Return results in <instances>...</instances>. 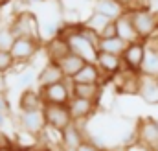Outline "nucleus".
<instances>
[{
	"label": "nucleus",
	"instance_id": "obj_6",
	"mask_svg": "<svg viewBox=\"0 0 158 151\" xmlns=\"http://www.w3.org/2000/svg\"><path fill=\"white\" fill-rule=\"evenodd\" d=\"M17 123H19L22 133H26L30 136H37V138L40 136L42 129L46 127V120H44L42 109H37V111H20L19 116H17Z\"/></svg>",
	"mask_w": 158,
	"mask_h": 151
},
{
	"label": "nucleus",
	"instance_id": "obj_25",
	"mask_svg": "<svg viewBox=\"0 0 158 151\" xmlns=\"http://www.w3.org/2000/svg\"><path fill=\"white\" fill-rule=\"evenodd\" d=\"M37 74H39V72H37L35 68H31V67L20 70V72L17 74V85H19L20 88H30L33 83H37Z\"/></svg>",
	"mask_w": 158,
	"mask_h": 151
},
{
	"label": "nucleus",
	"instance_id": "obj_28",
	"mask_svg": "<svg viewBox=\"0 0 158 151\" xmlns=\"http://www.w3.org/2000/svg\"><path fill=\"white\" fill-rule=\"evenodd\" d=\"M77 30L81 32V35H83V37H86V39H88V41H90V42H92L94 46H99V41H101V35H99L98 32H94L92 28H88V26H85L83 22H79V24H77Z\"/></svg>",
	"mask_w": 158,
	"mask_h": 151
},
{
	"label": "nucleus",
	"instance_id": "obj_23",
	"mask_svg": "<svg viewBox=\"0 0 158 151\" xmlns=\"http://www.w3.org/2000/svg\"><path fill=\"white\" fill-rule=\"evenodd\" d=\"M129 42H125L123 39H119L118 35L116 37H109V39H101L99 41V46L98 50L99 52H109V54H116V55H121L123 50L127 48Z\"/></svg>",
	"mask_w": 158,
	"mask_h": 151
},
{
	"label": "nucleus",
	"instance_id": "obj_34",
	"mask_svg": "<svg viewBox=\"0 0 158 151\" xmlns=\"http://www.w3.org/2000/svg\"><path fill=\"white\" fill-rule=\"evenodd\" d=\"M0 151H24V148H19L17 144H11V142H9V144L2 146V148H0Z\"/></svg>",
	"mask_w": 158,
	"mask_h": 151
},
{
	"label": "nucleus",
	"instance_id": "obj_12",
	"mask_svg": "<svg viewBox=\"0 0 158 151\" xmlns=\"http://www.w3.org/2000/svg\"><path fill=\"white\" fill-rule=\"evenodd\" d=\"M138 96L147 105H158V77L140 74V79H138Z\"/></svg>",
	"mask_w": 158,
	"mask_h": 151
},
{
	"label": "nucleus",
	"instance_id": "obj_31",
	"mask_svg": "<svg viewBox=\"0 0 158 151\" xmlns=\"http://www.w3.org/2000/svg\"><path fill=\"white\" fill-rule=\"evenodd\" d=\"M77 151H103V149H101L99 146H96L92 140H88V138H86V140H85V142L77 148Z\"/></svg>",
	"mask_w": 158,
	"mask_h": 151
},
{
	"label": "nucleus",
	"instance_id": "obj_18",
	"mask_svg": "<svg viewBox=\"0 0 158 151\" xmlns=\"http://www.w3.org/2000/svg\"><path fill=\"white\" fill-rule=\"evenodd\" d=\"M125 6L118 0H92V11H98L110 20H116L121 13H125Z\"/></svg>",
	"mask_w": 158,
	"mask_h": 151
},
{
	"label": "nucleus",
	"instance_id": "obj_8",
	"mask_svg": "<svg viewBox=\"0 0 158 151\" xmlns=\"http://www.w3.org/2000/svg\"><path fill=\"white\" fill-rule=\"evenodd\" d=\"M42 113H44V120L46 125H52L59 131H63L64 127H68L74 120L68 105H57V103H44L42 105Z\"/></svg>",
	"mask_w": 158,
	"mask_h": 151
},
{
	"label": "nucleus",
	"instance_id": "obj_3",
	"mask_svg": "<svg viewBox=\"0 0 158 151\" xmlns=\"http://www.w3.org/2000/svg\"><path fill=\"white\" fill-rule=\"evenodd\" d=\"M9 26H11V30H13V33L17 37H31V39L42 41V37H40L39 17L33 11H30V9L17 11L9 19Z\"/></svg>",
	"mask_w": 158,
	"mask_h": 151
},
{
	"label": "nucleus",
	"instance_id": "obj_36",
	"mask_svg": "<svg viewBox=\"0 0 158 151\" xmlns=\"http://www.w3.org/2000/svg\"><path fill=\"white\" fill-rule=\"evenodd\" d=\"M6 122H7V116L4 113H0V129H4V125H6Z\"/></svg>",
	"mask_w": 158,
	"mask_h": 151
},
{
	"label": "nucleus",
	"instance_id": "obj_33",
	"mask_svg": "<svg viewBox=\"0 0 158 151\" xmlns=\"http://www.w3.org/2000/svg\"><path fill=\"white\" fill-rule=\"evenodd\" d=\"M118 2H121L127 9H131V7H138V6H145L142 0H118Z\"/></svg>",
	"mask_w": 158,
	"mask_h": 151
},
{
	"label": "nucleus",
	"instance_id": "obj_9",
	"mask_svg": "<svg viewBox=\"0 0 158 151\" xmlns=\"http://www.w3.org/2000/svg\"><path fill=\"white\" fill-rule=\"evenodd\" d=\"M145 57V41H134L129 42L127 48L121 54V61H123V68L131 70V72H142V63Z\"/></svg>",
	"mask_w": 158,
	"mask_h": 151
},
{
	"label": "nucleus",
	"instance_id": "obj_1",
	"mask_svg": "<svg viewBox=\"0 0 158 151\" xmlns=\"http://www.w3.org/2000/svg\"><path fill=\"white\" fill-rule=\"evenodd\" d=\"M59 35L64 37L72 54L83 57L86 63H96L98 61V54H99L98 46H94L88 39L81 35V32L77 30V24H64V26H61Z\"/></svg>",
	"mask_w": 158,
	"mask_h": 151
},
{
	"label": "nucleus",
	"instance_id": "obj_42",
	"mask_svg": "<svg viewBox=\"0 0 158 151\" xmlns=\"http://www.w3.org/2000/svg\"><path fill=\"white\" fill-rule=\"evenodd\" d=\"M2 9H4V6H0V24H2Z\"/></svg>",
	"mask_w": 158,
	"mask_h": 151
},
{
	"label": "nucleus",
	"instance_id": "obj_40",
	"mask_svg": "<svg viewBox=\"0 0 158 151\" xmlns=\"http://www.w3.org/2000/svg\"><path fill=\"white\" fill-rule=\"evenodd\" d=\"M11 0H0V6H6V4H9Z\"/></svg>",
	"mask_w": 158,
	"mask_h": 151
},
{
	"label": "nucleus",
	"instance_id": "obj_4",
	"mask_svg": "<svg viewBox=\"0 0 158 151\" xmlns=\"http://www.w3.org/2000/svg\"><path fill=\"white\" fill-rule=\"evenodd\" d=\"M42 103H57V105H68L72 100V79H63L59 83L48 85L39 88Z\"/></svg>",
	"mask_w": 158,
	"mask_h": 151
},
{
	"label": "nucleus",
	"instance_id": "obj_13",
	"mask_svg": "<svg viewBox=\"0 0 158 151\" xmlns=\"http://www.w3.org/2000/svg\"><path fill=\"white\" fill-rule=\"evenodd\" d=\"M42 48H44V54H46L48 61H53V63H59L64 55H68V54H70L68 42L64 41V37H63V35H59V33H57L55 37L44 41Z\"/></svg>",
	"mask_w": 158,
	"mask_h": 151
},
{
	"label": "nucleus",
	"instance_id": "obj_38",
	"mask_svg": "<svg viewBox=\"0 0 158 151\" xmlns=\"http://www.w3.org/2000/svg\"><path fill=\"white\" fill-rule=\"evenodd\" d=\"M22 2H26L28 6H31V4H42V2H46V0H22Z\"/></svg>",
	"mask_w": 158,
	"mask_h": 151
},
{
	"label": "nucleus",
	"instance_id": "obj_22",
	"mask_svg": "<svg viewBox=\"0 0 158 151\" xmlns=\"http://www.w3.org/2000/svg\"><path fill=\"white\" fill-rule=\"evenodd\" d=\"M86 61L83 59V57H79V55H76V54H68V55H64L57 65L61 67V70H63V74H64V77H68V79H72L74 76L77 74L79 70L83 68V65H85Z\"/></svg>",
	"mask_w": 158,
	"mask_h": 151
},
{
	"label": "nucleus",
	"instance_id": "obj_24",
	"mask_svg": "<svg viewBox=\"0 0 158 151\" xmlns=\"http://www.w3.org/2000/svg\"><path fill=\"white\" fill-rule=\"evenodd\" d=\"M109 22H112L109 17H105V15H101V13H98V11H92L85 20H83V24L85 26H88V28H92L94 32H98L99 35H101V32L107 28V24Z\"/></svg>",
	"mask_w": 158,
	"mask_h": 151
},
{
	"label": "nucleus",
	"instance_id": "obj_39",
	"mask_svg": "<svg viewBox=\"0 0 158 151\" xmlns=\"http://www.w3.org/2000/svg\"><path fill=\"white\" fill-rule=\"evenodd\" d=\"M59 151H77V149H72V148H61Z\"/></svg>",
	"mask_w": 158,
	"mask_h": 151
},
{
	"label": "nucleus",
	"instance_id": "obj_21",
	"mask_svg": "<svg viewBox=\"0 0 158 151\" xmlns=\"http://www.w3.org/2000/svg\"><path fill=\"white\" fill-rule=\"evenodd\" d=\"M72 81H76V83H101L103 76H101V70L96 63H85L83 68L72 77Z\"/></svg>",
	"mask_w": 158,
	"mask_h": 151
},
{
	"label": "nucleus",
	"instance_id": "obj_11",
	"mask_svg": "<svg viewBox=\"0 0 158 151\" xmlns=\"http://www.w3.org/2000/svg\"><path fill=\"white\" fill-rule=\"evenodd\" d=\"M98 107H99L98 101L86 100V98H77V96H72V100L68 103L72 120L74 122H79V123H86V120H90L96 114Z\"/></svg>",
	"mask_w": 158,
	"mask_h": 151
},
{
	"label": "nucleus",
	"instance_id": "obj_14",
	"mask_svg": "<svg viewBox=\"0 0 158 151\" xmlns=\"http://www.w3.org/2000/svg\"><path fill=\"white\" fill-rule=\"evenodd\" d=\"M140 74L158 77V42L155 37L145 41V57H143L142 72Z\"/></svg>",
	"mask_w": 158,
	"mask_h": 151
},
{
	"label": "nucleus",
	"instance_id": "obj_5",
	"mask_svg": "<svg viewBox=\"0 0 158 151\" xmlns=\"http://www.w3.org/2000/svg\"><path fill=\"white\" fill-rule=\"evenodd\" d=\"M42 48V41L31 37H17L11 46V55L17 65H28Z\"/></svg>",
	"mask_w": 158,
	"mask_h": 151
},
{
	"label": "nucleus",
	"instance_id": "obj_43",
	"mask_svg": "<svg viewBox=\"0 0 158 151\" xmlns=\"http://www.w3.org/2000/svg\"><path fill=\"white\" fill-rule=\"evenodd\" d=\"M103 151H116V149H112V148H105Z\"/></svg>",
	"mask_w": 158,
	"mask_h": 151
},
{
	"label": "nucleus",
	"instance_id": "obj_29",
	"mask_svg": "<svg viewBox=\"0 0 158 151\" xmlns=\"http://www.w3.org/2000/svg\"><path fill=\"white\" fill-rule=\"evenodd\" d=\"M0 113H4L6 116L11 114V105H9V101H7V98L2 90H0Z\"/></svg>",
	"mask_w": 158,
	"mask_h": 151
},
{
	"label": "nucleus",
	"instance_id": "obj_10",
	"mask_svg": "<svg viewBox=\"0 0 158 151\" xmlns=\"http://www.w3.org/2000/svg\"><path fill=\"white\" fill-rule=\"evenodd\" d=\"M96 65L99 67L101 70V76H103V81L101 85L105 87L107 81H112L114 76H118L121 70H123V61H121V55H116V54H109V52H99L98 54V61Z\"/></svg>",
	"mask_w": 158,
	"mask_h": 151
},
{
	"label": "nucleus",
	"instance_id": "obj_2",
	"mask_svg": "<svg viewBox=\"0 0 158 151\" xmlns=\"http://www.w3.org/2000/svg\"><path fill=\"white\" fill-rule=\"evenodd\" d=\"M129 11L132 17V24L136 28V33L142 41H149L158 33V11L147 6L131 7Z\"/></svg>",
	"mask_w": 158,
	"mask_h": 151
},
{
	"label": "nucleus",
	"instance_id": "obj_7",
	"mask_svg": "<svg viewBox=\"0 0 158 151\" xmlns=\"http://www.w3.org/2000/svg\"><path fill=\"white\" fill-rule=\"evenodd\" d=\"M136 142L158 151V120L153 116H145L138 120L136 125Z\"/></svg>",
	"mask_w": 158,
	"mask_h": 151
},
{
	"label": "nucleus",
	"instance_id": "obj_26",
	"mask_svg": "<svg viewBox=\"0 0 158 151\" xmlns=\"http://www.w3.org/2000/svg\"><path fill=\"white\" fill-rule=\"evenodd\" d=\"M15 39H17V35L13 33L9 22H2L0 24V50H11Z\"/></svg>",
	"mask_w": 158,
	"mask_h": 151
},
{
	"label": "nucleus",
	"instance_id": "obj_44",
	"mask_svg": "<svg viewBox=\"0 0 158 151\" xmlns=\"http://www.w3.org/2000/svg\"><path fill=\"white\" fill-rule=\"evenodd\" d=\"M155 39H156V42H158V33H156V35H155Z\"/></svg>",
	"mask_w": 158,
	"mask_h": 151
},
{
	"label": "nucleus",
	"instance_id": "obj_20",
	"mask_svg": "<svg viewBox=\"0 0 158 151\" xmlns=\"http://www.w3.org/2000/svg\"><path fill=\"white\" fill-rule=\"evenodd\" d=\"M42 98H40L39 88H24L20 98H19V109L20 111H37V109H42Z\"/></svg>",
	"mask_w": 158,
	"mask_h": 151
},
{
	"label": "nucleus",
	"instance_id": "obj_27",
	"mask_svg": "<svg viewBox=\"0 0 158 151\" xmlns=\"http://www.w3.org/2000/svg\"><path fill=\"white\" fill-rule=\"evenodd\" d=\"M15 65H17V63H15L11 52H9V50H0V74L11 72Z\"/></svg>",
	"mask_w": 158,
	"mask_h": 151
},
{
	"label": "nucleus",
	"instance_id": "obj_35",
	"mask_svg": "<svg viewBox=\"0 0 158 151\" xmlns=\"http://www.w3.org/2000/svg\"><path fill=\"white\" fill-rule=\"evenodd\" d=\"M9 142H11V140H9V138L2 133V129H0V148H2V146H6V144H9Z\"/></svg>",
	"mask_w": 158,
	"mask_h": 151
},
{
	"label": "nucleus",
	"instance_id": "obj_16",
	"mask_svg": "<svg viewBox=\"0 0 158 151\" xmlns=\"http://www.w3.org/2000/svg\"><path fill=\"white\" fill-rule=\"evenodd\" d=\"M116 24V33L119 39H123L125 42H134V41H140L138 33H136V28L132 24V17H131V11L125 9V13H121L118 19L114 20Z\"/></svg>",
	"mask_w": 158,
	"mask_h": 151
},
{
	"label": "nucleus",
	"instance_id": "obj_15",
	"mask_svg": "<svg viewBox=\"0 0 158 151\" xmlns=\"http://www.w3.org/2000/svg\"><path fill=\"white\" fill-rule=\"evenodd\" d=\"M86 138H88L86 131L83 129V123H79V122H72L68 127L63 129V148L77 149Z\"/></svg>",
	"mask_w": 158,
	"mask_h": 151
},
{
	"label": "nucleus",
	"instance_id": "obj_37",
	"mask_svg": "<svg viewBox=\"0 0 158 151\" xmlns=\"http://www.w3.org/2000/svg\"><path fill=\"white\" fill-rule=\"evenodd\" d=\"M24 151H44V148H39V146H28V148H24Z\"/></svg>",
	"mask_w": 158,
	"mask_h": 151
},
{
	"label": "nucleus",
	"instance_id": "obj_19",
	"mask_svg": "<svg viewBox=\"0 0 158 151\" xmlns=\"http://www.w3.org/2000/svg\"><path fill=\"white\" fill-rule=\"evenodd\" d=\"M101 92H103L101 83H76V81H72V94L77 96V98H86V100L99 101Z\"/></svg>",
	"mask_w": 158,
	"mask_h": 151
},
{
	"label": "nucleus",
	"instance_id": "obj_41",
	"mask_svg": "<svg viewBox=\"0 0 158 151\" xmlns=\"http://www.w3.org/2000/svg\"><path fill=\"white\" fill-rule=\"evenodd\" d=\"M44 148V146H42ZM44 151H59V149H53V148H44Z\"/></svg>",
	"mask_w": 158,
	"mask_h": 151
},
{
	"label": "nucleus",
	"instance_id": "obj_30",
	"mask_svg": "<svg viewBox=\"0 0 158 151\" xmlns=\"http://www.w3.org/2000/svg\"><path fill=\"white\" fill-rule=\"evenodd\" d=\"M118 33H116V24H114V20L112 22H109L107 24V28L101 32V39H109V37H116Z\"/></svg>",
	"mask_w": 158,
	"mask_h": 151
},
{
	"label": "nucleus",
	"instance_id": "obj_32",
	"mask_svg": "<svg viewBox=\"0 0 158 151\" xmlns=\"http://www.w3.org/2000/svg\"><path fill=\"white\" fill-rule=\"evenodd\" d=\"M125 151H155L151 149V148H147V146H143V144H140V142H132V144H129L127 148H125Z\"/></svg>",
	"mask_w": 158,
	"mask_h": 151
},
{
	"label": "nucleus",
	"instance_id": "obj_17",
	"mask_svg": "<svg viewBox=\"0 0 158 151\" xmlns=\"http://www.w3.org/2000/svg\"><path fill=\"white\" fill-rule=\"evenodd\" d=\"M63 79H66V77L63 74L61 67H59L57 63H53V61H46V65L40 68L39 74H37V85H39V88H42V87L59 83V81H63Z\"/></svg>",
	"mask_w": 158,
	"mask_h": 151
}]
</instances>
